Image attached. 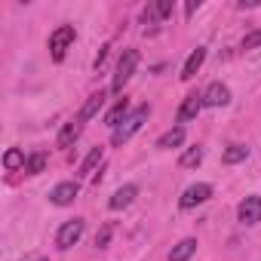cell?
I'll return each mask as SVG.
<instances>
[{"instance_id": "1", "label": "cell", "mask_w": 261, "mask_h": 261, "mask_svg": "<svg viewBox=\"0 0 261 261\" xmlns=\"http://www.w3.org/2000/svg\"><path fill=\"white\" fill-rule=\"evenodd\" d=\"M148 117H151V105H139V108H136V111L129 114V117L114 129V133H111V145H114V148H123V145H126V142L133 139L139 129L148 123Z\"/></svg>"}, {"instance_id": "2", "label": "cell", "mask_w": 261, "mask_h": 261, "mask_svg": "<svg viewBox=\"0 0 261 261\" xmlns=\"http://www.w3.org/2000/svg\"><path fill=\"white\" fill-rule=\"evenodd\" d=\"M136 65H139V53L136 49H123V56L117 62V71H114V80H111V92H123V86L136 74Z\"/></svg>"}, {"instance_id": "3", "label": "cell", "mask_w": 261, "mask_h": 261, "mask_svg": "<svg viewBox=\"0 0 261 261\" xmlns=\"http://www.w3.org/2000/svg\"><path fill=\"white\" fill-rule=\"evenodd\" d=\"M74 37H77L74 25H59V28L49 34V53H53V62H62V59H65V53L71 49Z\"/></svg>"}, {"instance_id": "4", "label": "cell", "mask_w": 261, "mask_h": 261, "mask_svg": "<svg viewBox=\"0 0 261 261\" xmlns=\"http://www.w3.org/2000/svg\"><path fill=\"white\" fill-rule=\"evenodd\" d=\"M83 230H86L83 218H71V221H65V224L59 227V233H56V246H59L62 252H65V249H71L74 243H80Z\"/></svg>"}, {"instance_id": "5", "label": "cell", "mask_w": 261, "mask_h": 261, "mask_svg": "<svg viewBox=\"0 0 261 261\" xmlns=\"http://www.w3.org/2000/svg\"><path fill=\"white\" fill-rule=\"evenodd\" d=\"M209 197H212V185H203V181H197V185L185 188V194L178 197V206H181V209H194V206H203Z\"/></svg>"}, {"instance_id": "6", "label": "cell", "mask_w": 261, "mask_h": 261, "mask_svg": "<svg viewBox=\"0 0 261 261\" xmlns=\"http://www.w3.org/2000/svg\"><path fill=\"white\" fill-rule=\"evenodd\" d=\"M227 101H230V89L221 80H215L203 89V108H224Z\"/></svg>"}, {"instance_id": "7", "label": "cell", "mask_w": 261, "mask_h": 261, "mask_svg": "<svg viewBox=\"0 0 261 261\" xmlns=\"http://www.w3.org/2000/svg\"><path fill=\"white\" fill-rule=\"evenodd\" d=\"M237 218L243 224H258L261 221V197H246L237 209Z\"/></svg>"}, {"instance_id": "8", "label": "cell", "mask_w": 261, "mask_h": 261, "mask_svg": "<svg viewBox=\"0 0 261 261\" xmlns=\"http://www.w3.org/2000/svg\"><path fill=\"white\" fill-rule=\"evenodd\" d=\"M77 181H62V185H56L53 191H49V200L56 203V206H68V203H74L77 200Z\"/></svg>"}, {"instance_id": "9", "label": "cell", "mask_w": 261, "mask_h": 261, "mask_svg": "<svg viewBox=\"0 0 261 261\" xmlns=\"http://www.w3.org/2000/svg\"><path fill=\"white\" fill-rule=\"evenodd\" d=\"M105 98H108V92H105V89H98V92H92V95L86 98V105L80 108V114H77V120H80V123H86V120H92V117H95V114H98V111L105 108Z\"/></svg>"}, {"instance_id": "10", "label": "cell", "mask_w": 261, "mask_h": 261, "mask_svg": "<svg viewBox=\"0 0 261 261\" xmlns=\"http://www.w3.org/2000/svg\"><path fill=\"white\" fill-rule=\"evenodd\" d=\"M136 197H139V188H136V185H123V188L114 191V197L108 200V206H111V209H126Z\"/></svg>"}, {"instance_id": "11", "label": "cell", "mask_w": 261, "mask_h": 261, "mask_svg": "<svg viewBox=\"0 0 261 261\" xmlns=\"http://www.w3.org/2000/svg\"><path fill=\"white\" fill-rule=\"evenodd\" d=\"M203 62H206V49H203V46H197V49L188 56V62H185V68H181V74H178V77H181V80H194V77H197V71L203 68Z\"/></svg>"}, {"instance_id": "12", "label": "cell", "mask_w": 261, "mask_h": 261, "mask_svg": "<svg viewBox=\"0 0 261 261\" xmlns=\"http://www.w3.org/2000/svg\"><path fill=\"white\" fill-rule=\"evenodd\" d=\"M200 111H203V92H200V95H197V92H191V95L181 101V108H178V120H181V123H188V120H194Z\"/></svg>"}, {"instance_id": "13", "label": "cell", "mask_w": 261, "mask_h": 261, "mask_svg": "<svg viewBox=\"0 0 261 261\" xmlns=\"http://www.w3.org/2000/svg\"><path fill=\"white\" fill-rule=\"evenodd\" d=\"M80 133H83V123H80V120H71V123L62 126V133H59L56 145H59V148H71V145L80 139Z\"/></svg>"}, {"instance_id": "14", "label": "cell", "mask_w": 261, "mask_h": 261, "mask_svg": "<svg viewBox=\"0 0 261 261\" xmlns=\"http://www.w3.org/2000/svg\"><path fill=\"white\" fill-rule=\"evenodd\" d=\"M194 252H197V240H194V237H188V240H181V243H175V246H172L169 261H188V258H194Z\"/></svg>"}, {"instance_id": "15", "label": "cell", "mask_w": 261, "mask_h": 261, "mask_svg": "<svg viewBox=\"0 0 261 261\" xmlns=\"http://www.w3.org/2000/svg\"><path fill=\"white\" fill-rule=\"evenodd\" d=\"M129 114H133V111H129V98H120L111 111H108V117H105V123L111 126V129H117L120 126V120H126Z\"/></svg>"}, {"instance_id": "16", "label": "cell", "mask_w": 261, "mask_h": 261, "mask_svg": "<svg viewBox=\"0 0 261 261\" xmlns=\"http://www.w3.org/2000/svg\"><path fill=\"white\" fill-rule=\"evenodd\" d=\"M185 142V126H175V129H169V133H163L160 139H157V148H178Z\"/></svg>"}, {"instance_id": "17", "label": "cell", "mask_w": 261, "mask_h": 261, "mask_svg": "<svg viewBox=\"0 0 261 261\" xmlns=\"http://www.w3.org/2000/svg\"><path fill=\"white\" fill-rule=\"evenodd\" d=\"M200 163H203V148H200V145H197V148H188V151L178 157V166H181V169H197Z\"/></svg>"}, {"instance_id": "18", "label": "cell", "mask_w": 261, "mask_h": 261, "mask_svg": "<svg viewBox=\"0 0 261 261\" xmlns=\"http://www.w3.org/2000/svg\"><path fill=\"white\" fill-rule=\"evenodd\" d=\"M25 163H28V160H25V154H22V151H19V148H10V151H7V154H4V166H7V169H10V172H16V169H19V166H22V169H25Z\"/></svg>"}, {"instance_id": "19", "label": "cell", "mask_w": 261, "mask_h": 261, "mask_svg": "<svg viewBox=\"0 0 261 261\" xmlns=\"http://www.w3.org/2000/svg\"><path fill=\"white\" fill-rule=\"evenodd\" d=\"M43 169H46V154H43V151H34V154L28 157V163H25V172H28V175H40Z\"/></svg>"}, {"instance_id": "20", "label": "cell", "mask_w": 261, "mask_h": 261, "mask_svg": "<svg viewBox=\"0 0 261 261\" xmlns=\"http://www.w3.org/2000/svg\"><path fill=\"white\" fill-rule=\"evenodd\" d=\"M246 157H249V148H243V145H230V148L224 151V157H221V160H224L227 166H233V163H243Z\"/></svg>"}, {"instance_id": "21", "label": "cell", "mask_w": 261, "mask_h": 261, "mask_svg": "<svg viewBox=\"0 0 261 261\" xmlns=\"http://www.w3.org/2000/svg\"><path fill=\"white\" fill-rule=\"evenodd\" d=\"M101 157H105V151H101V148H92V151L86 154V160L80 163V175H89V172L101 163Z\"/></svg>"}, {"instance_id": "22", "label": "cell", "mask_w": 261, "mask_h": 261, "mask_svg": "<svg viewBox=\"0 0 261 261\" xmlns=\"http://www.w3.org/2000/svg\"><path fill=\"white\" fill-rule=\"evenodd\" d=\"M111 233H114V227H111V224H105V227L95 233V249H105V246L111 243Z\"/></svg>"}, {"instance_id": "23", "label": "cell", "mask_w": 261, "mask_h": 261, "mask_svg": "<svg viewBox=\"0 0 261 261\" xmlns=\"http://www.w3.org/2000/svg\"><path fill=\"white\" fill-rule=\"evenodd\" d=\"M258 46H261V28L243 37V49H258Z\"/></svg>"}, {"instance_id": "24", "label": "cell", "mask_w": 261, "mask_h": 261, "mask_svg": "<svg viewBox=\"0 0 261 261\" xmlns=\"http://www.w3.org/2000/svg\"><path fill=\"white\" fill-rule=\"evenodd\" d=\"M108 49H111L108 43H105V46L98 49V56H95V68H101V62H105V56H108Z\"/></svg>"}, {"instance_id": "25", "label": "cell", "mask_w": 261, "mask_h": 261, "mask_svg": "<svg viewBox=\"0 0 261 261\" xmlns=\"http://www.w3.org/2000/svg\"><path fill=\"white\" fill-rule=\"evenodd\" d=\"M197 10H200V0H191V4H188V7H185V13H188V16H194V13H197Z\"/></svg>"}, {"instance_id": "26", "label": "cell", "mask_w": 261, "mask_h": 261, "mask_svg": "<svg viewBox=\"0 0 261 261\" xmlns=\"http://www.w3.org/2000/svg\"><path fill=\"white\" fill-rule=\"evenodd\" d=\"M34 261H46V258H34Z\"/></svg>"}]
</instances>
